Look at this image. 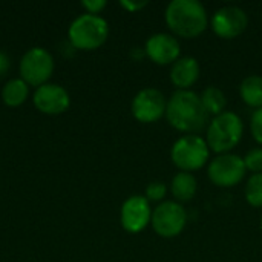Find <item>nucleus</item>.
<instances>
[{
  "label": "nucleus",
  "instance_id": "obj_1",
  "mask_svg": "<svg viewBox=\"0 0 262 262\" xmlns=\"http://www.w3.org/2000/svg\"><path fill=\"white\" fill-rule=\"evenodd\" d=\"M209 114L203 106L201 97L187 89V91H175L172 97L167 100L166 118L169 124L189 135H195L209 126Z\"/></svg>",
  "mask_w": 262,
  "mask_h": 262
},
{
  "label": "nucleus",
  "instance_id": "obj_2",
  "mask_svg": "<svg viewBox=\"0 0 262 262\" xmlns=\"http://www.w3.org/2000/svg\"><path fill=\"white\" fill-rule=\"evenodd\" d=\"M164 18L169 29L181 38H195L209 25L207 11L198 0H172L166 8Z\"/></svg>",
  "mask_w": 262,
  "mask_h": 262
},
{
  "label": "nucleus",
  "instance_id": "obj_3",
  "mask_svg": "<svg viewBox=\"0 0 262 262\" xmlns=\"http://www.w3.org/2000/svg\"><path fill=\"white\" fill-rule=\"evenodd\" d=\"M244 134V123L241 117L235 112L224 111L223 114L213 117L207 126L206 141L210 150L218 155L230 154L235 149Z\"/></svg>",
  "mask_w": 262,
  "mask_h": 262
},
{
  "label": "nucleus",
  "instance_id": "obj_4",
  "mask_svg": "<svg viewBox=\"0 0 262 262\" xmlns=\"http://www.w3.org/2000/svg\"><path fill=\"white\" fill-rule=\"evenodd\" d=\"M109 35L107 21L94 14L78 15L69 26L68 37L74 48L83 51H92L100 48Z\"/></svg>",
  "mask_w": 262,
  "mask_h": 262
},
{
  "label": "nucleus",
  "instance_id": "obj_5",
  "mask_svg": "<svg viewBox=\"0 0 262 262\" xmlns=\"http://www.w3.org/2000/svg\"><path fill=\"white\" fill-rule=\"evenodd\" d=\"M210 157L207 141L200 135H184L178 138L170 150L172 163L181 172H193L201 169Z\"/></svg>",
  "mask_w": 262,
  "mask_h": 262
},
{
  "label": "nucleus",
  "instance_id": "obj_6",
  "mask_svg": "<svg viewBox=\"0 0 262 262\" xmlns=\"http://www.w3.org/2000/svg\"><path fill=\"white\" fill-rule=\"evenodd\" d=\"M54 72L52 55L40 46L28 49L20 60V75L21 80L29 86H43L48 83Z\"/></svg>",
  "mask_w": 262,
  "mask_h": 262
},
{
  "label": "nucleus",
  "instance_id": "obj_7",
  "mask_svg": "<svg viewBox=\"0 0 262 262\" xmlns=\"http://www.w3.org/2000/svg\"><path fill=\"white\" fill-rule=\"evenodd\" d=\"M150 224L158 236L175 238L187 224V212L177 201H164L154 209Z\"/></svg>",
  "mask_w": 262,
  "mask_h": 262
},
{
  "label": "nucleus",
  "instance_id": "obj_8",
  "mask_svg": "<svg viewBox=\"0 0 262 262\" xmlns=\"http://www.w3.org/2000/svg\"><path fill=\"white\" fill-rule=\"evenodd\" d=\"M244 158L235 154H223L215 157L207 169L210 181L218 187H233L246 177Z\"/></svg>",
  "mask_w": 262,
  "mask_h": 262
},
{
  "label": "nucleus",
  "instance_id": "obj_9",
  "mask_svg": "<svg viewBox=\"0 0 262 262\" xmlns=\"http://www.w3.org/2000/svg\"><path fill=\"white\" fill-rule=\"evenodd\" d=\"M167 100L155 88L141 89L132 100V115L140 123H155L166 115Z\"/></svg>",
  "mask_w": 262,
  "mask_h": 262
},
{
  "label": "nucleus",
  "instance_id": "obj_10",
  "mask_svg": "<svg viewBox=\"0 0 262 262\" xmlns=\"http://www.w3.org/2000/svg\"><path fill=\"white\" fill-rule=\"evenodd\" d=\"M213 32L226 40L239 37L249 26V15L239 6H223L210 20Z\"/></svg>",
  "mask_w": 262,
  "mask_h": 262
},
{
  "label": "nucleus",
  "instance_id": "obj_11",
  "mask_svg": "<svg viewBox=\"0 0 262 262\" xmlns=\"http://www.w3.org/2000/svg\"><path fill=\"white\" fill-rule=\"evenodd\" d=\"M121 226L127 233H140L143 232L150 220H152V209L150 203L146 200V196L141 195H132L127 198L121 206L120 213Z\"/></svg>",
  "mask_w": 262,
  "mask_h": 262
},
{
  "label": "nucleus",
  "instance_id": "obj_12",
  "mask_svg": "<svg viewBox=\"0 0 262 262\" xmlns=\"http://www.w3.org/2000/svg\"><path fill=\"white\" fill-rule=\"evenodd\" d=\"M146 57H149L154 63L160 66L173 64L180 58V41L175 35L166 32H157L150 35L144 46Z\"/></svg>",
  "mask_w": 262,
  "mask_h": 262
},
{
  "label": "nucleus",
  "instance_id": "obj_13",
  "mask_svg": "<svg viewBox=\"0 0 262 262\" xmlns=\"http://www.w3.org/2000/svg\"><path fill=\"white\" fill-rule=\"evenodd\" d=\"M32 101L40 112L48 115H58L69 107L71 97L63 86L46 83L35 89Z\"/></svg>",
  "mask_w": 262,
  "mask_h": 262
},
{
  "label": "nucleus",
  "instance_id": "obj_14",
  "mask_svg": "<svg viewBox=\"0 0 262 262\" xmlns=\"http://www.w3.org/2000/svg\"><path fill=\"white\" fill-rule=\"evenodd\" d=\"M200 63L195 57H180L170 68V81L177 91H187L200 78Z\"/></svg>",
  "mask_w": 262,
  "mask_h": 262
},
{
  "label": "nucleus",
  "instance_id": "obj_15",
  "mask_svg": "<svg viewBox=\"0 0 262 262\" xmlns=\"http://www.w3.org/2000/svg\"><path fill=\"white\" fill-rule=\"evenodd\" d=\"M198 190V183L196 178L189 173V172H178L170 183V192L173 195V198L177 200V203H187L190 200H193V196L196 195Z\"/></svg>",
  "mask_w": 262,
  "mask_h": 262
},
{
  "label": "nucleus",
  "instance_id": "obj_16",
  "mask_svg": "<svg viewBox=\"0 0 262 262\" xmlns=\"http://www.w3.org/2000/svg\"><path fill=\"white\" fill-rule=\"evenodd\" d=\"M239 95L243 101L255 109L262 107V77L261 75H249L243 80L239 86Z\"/></svg>",
  "mask_w": 262,
  "mask_h": 262
},
{
  "label": "nucleus",
  "instance_id": "obj_17",
  "mask_svg": "<svg viewBox=\"0 0 262 262\" xmlns=\"http://www.w3.org/2000/svg\"><path fill=\"white\" fill-rule=\"evenodd\" d=\"M28 94H29V86L21 78L9 80L2 89V98L5 104L11 107H17L23 104L28 98Z\"/></svg>",
  "mask_w": 262,
  "mask_h": 262
},
{
  "label": "nucleus",
  "instance_id": "obj_18",
  "mask_svg": "<svg viewBox=\"0 0 262 262\" xmlns=\"http://www.w3.org/2000/svg\"><path fill=\"white\" fill-rule=\"evenodd\" d=\"M200 97H201L203 106H204V109L207 111L209 115L216 117V115L224 112L226 104H227V98H226V94L220 88L207 86Z\"/></svg>",
  "mask_w": 262,
  "mask_h": 262
},
{
  "label": "nucleus",
  "instance_id": "obj_19",
  "mask_svg": "<svg viewBox=\"0 0 262 262\" xmlns=\"http://www.w3.org/2000/svg\"><path fill=\"white\" fill-rule=\"evenodd\" d=\"M246 201L256 209L262 207V173H253L246 184Z\"/></svg>",
  "mask_w": 262,
  "mask_h": 262
},
{
  "label": "nucleus",
  "instance_id": "obj_20",
  "mask_svg": "<svg viewBox=\"0 0 262 262\" xmlns=\"http://www.w3.org/2000/svg\"><path fill=\"white\" fill-rule=\"evenodd\" d=\"M246 169L253 173H262V147H255L244 157Z\"/></svg>",
  "mask_w": 262,
  "mask_h": 262
},
{
  "label": "nucleus",
  "instance_id": "obj_21",
  "mask_svg": "<svg viewBox=\"0 0 262 262\" xmlns=\"http://www.w3.org/2000/svg\"><path fill=\"white\" fill-rule=\"evenodd\" d=\"M166 193H167L166 184L161 183V181H154L146 187V195L144 196H146V200L149 203H158V201L164 200Z\"/></svg>",
  "mask_w": 262,
  "mask_h": 262
},
{
  "label": "nucleus",
  "instance_id": "obj_22",
  "mask_svg": "<svg viewBox=\"0 0 262 262\" xmlns=\"http://www.w3.org/2000/svg\"><path fill=\"white\" fill-rule=\"evenodd\" d=\"M250 130H252V135H253L255 141L262 146V107L261 109H256V111L252 114Z\"/></svg>",
  "mask_w": 262,
  "mask_h": 262
},
{
  "label": "nucleus",
  "instance_id": "obj_23",
  "mask_svg": "<svg viewBox=\"0 0 262 262\" xmlns=\"http://www.w3.org/2000/svg\"><path fill=\"white\" fill-rule=\"evenodd\" d=\"M81 6L88 11V14L98 15V12L106 6V2L104 0H83Z\"/></svg>",
  "mask_w": 262,
  "mask_h": 262
},
{
  "label": "nucleus",
  "instance_id": "obj_24",
  "mask_svg": "<svg viewBox=\"0 0 262 262\" xmlns=\"http://www.w3.org/2000/svg\"><path fill=\"white\" fill-rule=\"evenodd\" d=\"M120 5L124 8V9H127L129 12H137V11H140V9H143L144 6H147L149 5V2H146V0H141V2H132V0H121L120 2Z\"/></svg>",
  "mask_w": 262,
  "mask_h": 262
},
{
  "label": "nucleus",
  "instance_id": "obj_25",
  "mask_svg": "<svg viewBox=\"0 0 262 262\" xmlns=\"http://www.w3.org/2000/svg\"><path fill=\"white\" fill-rule=\"evenodd\" d=\"M9 69V58L5 52L0 51V77H3Z\"/></svg>",
  "mask_w": 262,
  "mask_h": 262
},
{
  "label": "nucleus",
  "instance_id": "obj_26",
  "mask_svg": "<svg viewBox=\"0 0 262 262\" xmlns=\"http://www.w3.org/2000/svg\"><path fill=\"white\" fill-rule=\"evenodd\" d=\"M259 224H261V230H262V216H261V223H259Z\"/></svg>",
  "mask_w": 262,
  "mask_h": 262
}]
</instances>
